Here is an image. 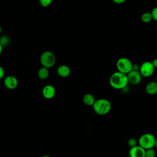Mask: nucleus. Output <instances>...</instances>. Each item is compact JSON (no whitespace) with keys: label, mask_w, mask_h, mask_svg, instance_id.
<instances>
[{"label":"nucleus","mask_w":157,"mask_h":157,"mask_svg":"<svg viewBox=\"0 0 157 157\" xmlns=\"http://www.w3.org/2000/svg\"><path fill=\"white\" fill-rule=\"evenodd\" d=\"M129 83L127 74L119 71L112 74L109 78V84L112 88L115 90H122L125 88Z\"/></svg>","instance_id":"nucleus-1"},{"label":"nucleus","mask_w":157,"mask_h":157,"mask_svg":"<svg viewBox=\"0 0 157 157\" xmlns=\"http://www.w3.org/2000/svg\"><path fill=\"white\" fill-rule=\"evenodd\" d=\"M93 110L99 115H104L108 113L112 109V104L109 100L104 98L96 99L93 105Z\"/></svg>","instance_id":"nucleus-2"},{"label":"nucleus","mask_w":157,"mask_h":157,"mask_svg":"<svg viewBox=\"0 0 157 157\" xmlns=\"http://www.w3.org/2000/svg\"><path fill=\"white\" fill-rule=\"evenodd\" d=\"M155 136L151 133H144L142 134L138 140V145L145 150L154 148L156 141Z\"/></svg>","instance_id":"nucleus-3"},{"label":"nucleus","mask_w":157,"mask_h":157,"mask_svg":"<svg viewBox=\"0 0 157 157\" xmlns=\"http://www.w3.org/2000/svg\"><path fill=\"white\" fill-rule=\"evenodd\" d=\"M133 64L131 61L126 57H121L117 59L116 62V67L118 71L128 74L132 70Z\"/></svg>","instance_id":"nucleus-4"},{"label":"nucleus","mask_w":157,"mask_h":157,"mask_svg":"<svg viewBox=\"0 0 157 157\" xmlns=\"http://www.w3.org/2000/svg\"><path fill=\"white\" fill-rule=\"evenodd\" d=\"M56 56L55 54L50 51L44 52L40 56V62L43 67L50 68L56 63Z\"/></svg>","instance_id":"nucleus-5"},{"label":"nucleus","mask_w":157,"mask_h":157,"mask_svg":"<svg viewBox=\"0 0 157 157\" xmlns=\"http://www.w3.org/2000/svg\"><path fill=\"white\" fill-rule=\"evenodd\" d=\"M155 67L151 61H146L143 62L139 67V72L144 77H151L155 72Z\"/></svg>","instance_id":"nucleus-6"},{"label":"nucleus","mask_w":157,"mask_h":157,"mask_svg":"<svg viewBox=\"0 0 157 157\" xmlns=\"http://www.w3.org/2000/svg\"><path fill=\"white\" fill-rule=\"evenodd\" d=\"M128 78L129 83L132 84V85H138L139 84L142 78V76L141 74L140 73L139 71H136V70H132L130 71L128 74Z\"/></svg>","instance_id":"nucleus-7"},{"label":"nucleus","mask_w":157,"mask_h":157,"mask_svg":"<svg viewBox=\"0 0 157 157\" xmlns=\"http://www.w3.org/2000/svg\"><path fill=\"white\" fill-rule=\"evenodd\" d=\"M4 85L9 90L15 89L18 85V79L13 75H7L4 79Z\"/></svg>","instance_id":"nucleus-8"},{"label":"nucleus","mask_w":157,"mask_h":157,"mask_svg":"<svg viewBox=\"0 0 157 157\" xmlns=\"http://www.w3.org/2000/svg\"><path fill=\"white\" fill-rule=\"evenodd\" d=\"M129 157H145V150L137 145L129 148Z\"/></svg>","instance_id":"nucleus-9"},{"label":"nucleus","mask_w":157,"mask_h":157,"mask_svg":"<svg viewBox=\"0 0 157 157\" xmlns=\"http://www.w3.org/2000/svg\"><path fill=\"white\" fill-rule=\"evenodd\" d=\"M42 92L43 96L47 99H50L53 98L56 94L55 88L52 85H46L43 88Z\"/></svg>","instance_id":"nucleus-10"},{"label":"nucleus","mask_w":157,"mask_h":157,"mask_svg":"<svg viewBox=\"0 0 157 157\" xmlns=\"http://www.w3.org/2000/svg\"><path fill=\"white\" fill-rule=\"evenodd\" d=\"M57 74L58 75L62 77V78H66L70 74H71V69L67 65L63 64L60 65L57 68Z\"/></svg>","instance_id":"nucleus-11"},{"label":"nucleus","mask_w":157,"mask_h":157,"mask_svg":"<svg viewBox=\"0 0 157 157\" xmlns=\"http://www.w3.org/2000/svg\"><path fill=\"white\" fill-rule=\"evenodd\" d=\"M145 90L146 93L150 95L157 94V82L156 81L148 82L145 86Z\"/></svg>","instance_id":"nucleus-12"},{"label":"nucleus","mask_w":157,"mask_h":157,"mask_svg":"<svg viewBox=\"0 0 157 157\" xmlns=\"http://www.w3.org/2000/svg\"><path fill=\"white\" fill-rule=\"evenodd\" d=\"M95 101V98L92 94L86 93L83 97V102L86 105L93 106Z\"/></svg>","instance_id":"nucleus-13"},{"label":"nucleus","mask_w":157,"mask_h":157,"mask_svg":"<svg viewBox=\"0 0 157 157\" xmlns=\"http://www.w3.org/2000/svg\"><path fill=\"white\" fill-rule=\"evenodd\" d=\"M37 75H38V77L42 80H45L49 76L48 68L42 66L39 69L37 72Z\"/></svg>","instance_id":"nucleus-14"},{"label":"nucleus","mask_w":157,"mask_h":157,"mask_svg":"<svg viewBox=\"0 0 157 157\" xmlns=\"http://www.w3.org/2000/svg\"><path fill=\"white\" fill-rule=\"evenodd\" d=\"M140 20L142 22H144L145 23H148L150 22L153 20L151 12H146L143 13L140 16Z\"/></svg>","instance_id":"nucleus-15"},{"label":"nucleus","mask_w":157,"mask_h":157,"mask_svg":"<svg viewBox=\"0 0 157 157\" xmlns=\"http://www.w3.org/2000/svg\"><path fill=\"white\" fill-rule=\"evenodd\" d=\"M10 43V39L8 36H2L0 37V44L4 47H6L7 45H9Z\"/></svg>","instance_id":"nucleus-16"},{"label":"nucleus","mask_w":157,"mask_h":157,"mask_svg":"<svg viewBox=\"0 0 157 157\" xmlns=\"http://www.w3.org/2000/svg\"><path fill=\"white\" fill-rule=\"evenodd\" d=\"M145 157H156V151L153 148L145 150Z\"/></svg>","instance_id":"nucleus-17"},{"label":"nucleus","mask_w":157,"mask_h":157,"mask_svg":"<svg viewBox=\"0 0 157 157\" xmlns=\"http://www.w3.org/2000/svg\"><path fill=\"white\" fill-rule=\"evenodd\" d=\"M127 144H128V145L130 148H131L138 145V140H137V139L134 137H131L128 140Z\"/></svg>","instance_id":"nucleus-18"},{"label":"nucleus","mask_w":157,"mask_h":157,"mask_svg":"<svg viewBox=\"0 0 157 157\" xmlns=\"http://www.w3.org/2000/svg\"><path fill=\"white\" fill-rule=\"evenodd\" d=\"M53 0H39V3L42 7H48L52 2Z\"/></svg>","instance_id":"nucleus-19"},{"label":"nucleus","mask_w":157,"mask_h":157,"mask_svg":"<svg viewBox=\"0 0 157 157\" xmlns=\"http://www.w3.org/2000/svg\"><path fill=\"white\" fill-rule=\"evenodd\" d=\"M151 15H152L153 20L157 21V6L155 7H154V8L151 10Z\"/></svg>","instance_id":"nucleus-20"},{"label":"nucleus","mask_w":157,"mask_h":157,"mask_svg":"<svg viewBox=\"0 0 157 157\" xmlns=\"http://www.w3.org/2000/svg\"><path fill=\"white\" fill-rule=\"evenodd\" d=\"M4 75H5L4 69L1 66H0V79H2L4 77Z\"/></svg>","instance_id":"nucleus-21"},{"label":"nucleus","mask_w":157,"mask_h":157,"mask_svg":"<svg viewBox=\"0 0 157 157\" xmlns=\"http://www.w3.org/2000/svg\"><path fill=\"white\" fill-rule=\"evenodd\" d=\"M127 0H112V1L117 4H121L126 2Z\"/></svg>","instance_id":"nucleus-22"},{"label":"nucleus","mask_w":157,"mask_h":157,"mask_svg":"<svg viewBox=\"0 0 157 157\" xmlns=\"http://www.w3.org/2000/svg\"><path fill=\"white\" fill-rule=\"evenodd\" d=\"M153 66L155 68H157V58H155L152 61H151Z\"/></svg>","instance_id":"nucleus-23"},{"label":"nucleus","mask_w":157,"mask_h":157,"mask_svg":"<svg viewBox=\"0 0 157 157\" xmlns=\"http://www.w3.org/2000/svg\"><path fill=\"white\" fill-rule=\"evenodd\" d=\"M2 46L1 45V44H0V55H1V53H2Z\"/></svg>","instance_id":"nucleus-24"},{"label":"nucleus","mask_w":157,"mask_h":157,"mask_svg":"<svg viewBox=\"0 0 157 157\" xmlns=\"http://www.w3.org/2000/svg\"><path fill=\"white\" fill-rule=\"evenodd\" d=\"M155 147H156L157 148V138L156 139V141H155Z\"/></svg>","instance_id":"nucleus-25"},{"label":"nucleus","mask_w":157,"mask_h":157,"mask_svg":"<svg viewBox=\"0 0 157 157\" xmlns=\"http://www.w3.org/2000/svg\"><path fill=\"white\" fill-rule=\"evenodd\" d=\"M2 31V27H1V26L0 25V34H1Z\"/></svg>","instance_id":"nucleus-26"},{"label":"nucleus","mask_w":157,"mask_h":157,"mask_svg":"<svg viewBox=\"0 0 157 157\" xmlns=\"http://www.w3.org/2000/svg\"><path fill=\"white\" fill-rule=\"evenodd\" d=\"M41 157H52V156H48V155H44V156H42Z\"/></svg>","instance_id":"nucleus-27"},{"label":"nucleus","mask_w":157,"mask_h":157,"mask_svg":"<svg viewBox=\"0 0 157 157\" xmlns=\"http://www.w3.org/2000/svg\"><path fill=\"white\" fill-rule=\"evenodd\" d=\"M156 82H157V75H156V80H155Z\"/></svg>","instance_id":"nucleus-28"}]
</instances>
